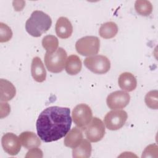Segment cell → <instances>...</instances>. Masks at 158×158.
<instances>
[{
  "label": "cell",
  "instance_id": "277c9868",
  "mask_svg": "<svg viewBox=\"0 0 158 158\" xmlns=\"http://www.w3.org/2000/svg\"><path fill=\"white\" fill-rule=\"evenodd\" d=\"M100 48V40L97 36H86L79 39L75 43L77 52L84 56L90 57L98 54Z\"/></svg>",
  "mask_w": 158,
  "mask_h": 158
},
{
  "label": "cell",
  "instance_id": "3957f363",
  "mask_svg": "<svg viewBox=\"0 0 158 158\" xmlns=\"http://www.w3.org/2000/svg\"><path fill=\"white\" fill-rule=\"evenodd\" d=\"M44 64L48 70L52 73H59L64 70L67 59V54L62 48H59L52 53L46 52Z\"/></svg>",
  "mask_w": 158,
  "mask_h": 158
},
{
  "label": "cell",
  "instance_id": "44dd1931",
  "mask_svg": "<svg viewBox=\"0 0 158 158\" xmlns=\"http://www.w3.org/2000/svg\"><path fill=\"white\" fill-rule=\"evenodd\" d=\"M42 45L47 53H52L58 49L59 41L54 35H47L43 38Z\"/></svg>",
  "mask_w": 158,
  "mask_h": 158
},
{
  "label": "cell",
  "instance_id": "e0dca14e",
  "mask_svg": "<svg viewBox=\"0 0 158 158\" xmlns=\"http://www.w3.org/2000/svg\"><path fill=\"white\" fill-rule=\"evenodd\" d=\"M92 147L87 139H83L81 143L73 148L72 156L74 158H88L91 156Z\"/></svg>",
  "mask_w": 158,
  "mask_h": 158
},
{
  "label": "cell",
  "instance_id": "ba28073f",
  "mask_svg": "<svg viewBox=\"0 0 158 158\" xmlns=\"http://www.w3.org/2000/svg\"><path fill=\"white\" fill-rule=\"evenodd\" d=\"M84 130L86 138L93 143L99 141L103 138L105 135L104 124L98 117L93 118L90 123Z\"/></svg>",
  "mask_w": 158,
  "mask_h": 158
},
{
  "label": "cell",
  "instance_id": "ffe728a7",
  "mask_svg": "<svg viewBox=\"0 0 158 158\" xmlns=\"http://www.w3.org/2000/svg\"><path fill=\"white\" fill-rule=\"evenodd\" d=\"M136 12L142 16H148L152 12V5L146 0H138L135 3Z\"/></svg>",
  "mask_w": 158,
  "mask_h": 158
},
{
  "label": "cell",
  "instance_id": "ac0fdd59",
  "mask_svg": "<svg viewBox=\"0 0 158 158\" xmlns=\"http://www.w3.org/2000/svg\"><path fill=\"white\" fill-rule=\"evenodd\" d=\"M81 61L78 56L72 54L67 57L65 69L69 75H75L78 74L81 71Z\"/></svg>",
  "mask_w": 158,
  "mask_h": 158
},
{
  "label": "cell",
  "instance_id": "5b68a950",
  "mask_svg": "<svg viewBox=\"0 0 158 158\" xmlns=\"http://www.w3.org/2000/svg\"><path fill=\"white\" fill-rule=\"evenodd\" d=\"M85 67L96 74H104L110 69V62L105 56L95 55L86 57L84 60Z\"/></svg>",
  "mask_w": 158,
  "mask_h": 158
},
{
  "label": "cell",
  "instance_id": "4fadbf2b",
  "mask_svg": "<svg viewBox=\"0 0 158 158\" xmlns=\"http://www.w3.org/2000/svg\"><path fill=\"white\" fill-rule=\"evenodd\" d=\"M118 84L123 91L130 92L136 88L137 80L131 73L123 72L118 77Z\"/></svg>",
  "mask_w": 158,
  "mask_h": 158
},
{
  "label": "cell",
  "instance_id": "8fae6325",
  "mask_svg": "<svg viewBox=\"0 0 158 158\" xmlns=\"http://www.w3.org/2000/svg\"><path fill=\"white\" fill-rule=\"evenodd\" d=\"M56 33L58 37L67 39L71 36L73 32V27L70 21L65 17H59L56 23Z\"/></svg>",
  "mask_w": 158,
  "mask_h": 158
},
{
  "label": "cell",
  "instance_id": "cb8c5ba5",
  "mask_svg": "<svg viewBox=\"0 0 158 158\" xmlns=\"http://www.w3.org/2000/svg\"><path fill=\"white\" fill-rule=\"evenodd\" d=\"M157 152V146L156 144H150L147 146L143 152L142 157H153V153Z\"/></svg>",
  "mask_w": 158,
  "mask_h": 158
},
{
  "label": "cell",
  "instance_id": "52a82bcc",
  "mask_svg": "<svg viewBox=\"0 0 158 158\" xmlns=\"http://www.w3.org/2000/svg\"><path fill=\"white\" fill-rule=\"evenodd\" d=\"M128 118L127 113L123 110H113L106 114L104 123L110 130H117L125 123Z\"/></svg>",
  "mask_w": 158,
  "mask_h": 158
},
{
  "label": "cell",
  "instance_id": "7402d4cb",
  "mask_svg": "<svg viewBox=\"0 0 158 158\" xmlns=\"http://www.w3.org/2000/svg\"><path fill=\"white\" fill-rule=\"evenodd\" d=\"M157 90H152L148 92L144 98V101L146 106L152 109H157L158 101H157Z\"/></svg>",
  "mask_w": 158,
  "mask_h": 158
},
{
  "label": "cell",
  "instance_id": "7a4b0ae2",
  "mask_svg": "<svg viewBox=\"0 0 158 158\" xmlns=\"http://www.w3.org/2000/svg\"><path fill=\"white\" fill-rule=\"evenodd\" d=\"M51 17L41 10H35L25 23V29L29 35L34 37H40L51 28Z\"/></svg>",
  "mask_w": 158,
  "mask_h": 158
},
{
  "label": "cell",
  "instance_id": "603a6c76",
  "mask_svg": "<svg viewBox=\"0 0 158 158\" xmlns=\"http://www.w3.org/2000/svg\"><path fill=\"white\" fill-rule=\"evenodd\" d=\"M12 37V31L10 28L6 24L0 23V42L4 43L9 41Z\"/></svg>",
  "mask_w": 158,
  "mask_h": 158
},
{
  "label": "cell",
  "instance_id": "6da1fadb",
  "mask_svg": "<svg viewBox=\"0 0 158 158\" xmlns=\"http://www.w3.org/2000/svg\"><path fill=\"white\" fill-rule=\"evenodd\" d=\"M72 125L70 110L68 107L51 106L43 110L36 120L39 138L46 143L64 137Z\"/></svg>",
  "mask_w": 158,
  "mask_h": 158
},
{
  "label": "cell",
  "instance_id": "9a60e30c",
  "mask_svg": "<svg viewBox=\"0 0 158 158\" xmlns=\"http://www.w3.org/2000/svg\"><path fill=\"white\" fill-rule=\"evenodd\" d=\"M83 140V133L78 127H73L70 130L64 140V145L70 148H74Z\"/></svg>",
  "mask_w": 158,
  "mask_h": 158
},
{
  "label": "cell",
  "instance_id": "2e32d148",
  "mask_svg": "<svg viewBox=\"0 0 158 158\" xmlns=\"http://www.w3.org/2000/svg\"><path fill=\"white\" fill-rule=\"evenodd\" d=\"M15 94V88L11 82L4 79L0 80V99L1 101L11 100Z\"/></svg>",
  "mask_w": 158,
  "mask_h": 158
},
{
  "label": "cell",
  "instance_id": "8992f818",
  "mask_svg": "<svg viewBox=\"0 0 158 158\" xmlns=\"http://www.w3.org/2000/svg\"><path fill=\"white\" fill-rule=\"evenodd\" d=\"M72 119L74 123L80 128H84L90 123L93 118L90 107L85 104L77 105L72 111Z\"/></svg>",
  "mask_w": 158,
  "mask_h": 158
},
{
  "label": "cell",
  "instance_id": "5bb4252c",
  "mask_svg": "<svg viewBox=\"0 0 158 158\" xmlns=\"http://www.w3.org/2000/svg\"><path fill=\"white\" fill-rule=\"evenodd\" d=\"M22 145L26 149H31L41 145V141L37 135L31 131H23L19 135Z\"/></svg>",
  "mask_w": 158,
  "mask_h": 158
},
{
  "label": "cell",
  "instance_id": "9c48e42d",
  "mask_svg": "<svg viewBox=\"0 0 158 158\" xmlns=\"http://www.w3.org/2000/svg\"><path fill=\"white\" fill-rule=\"evenodd\" d=\"M130 96L124 91H116L109 94L106 99L107 105L112 110L125 107L130 102Z\"/></svg>",
  "mask_w": 158,
  "mask_h": 158
},
{
  "label": "cell",
  "instance_id": "7c38bea8",
  "mask_svg": "<svg viewBox=\"0 0 158 158\" xmlns=\"http://www.w3.org/2000/svg\"><path fill=\"white\" fill-rule=\"evenodd\" d=\"M31 73L33 79L37 82H43L46 78V71L41 59L35 57L31 65Z\"/></svg>",
  "mask_w": 158,
  "mask_h": 158
},
{
  "label": "cell",
  "instance_id": "d6986e66",
  "mask_svg": "<svg viewBox=\"0 0 158 158\" xmlns=\"http://www.w3.org/2000/svg\"><path fill=\"white\" fill-rule=\"evenodd\" d=\"M118 32V27L114 22H108L102 23L99 30L101 37L104 39H110L115 36Z\"/></svg>",
  "mask_w": 158,
  "mask_h": 158
},
{
  "label": "cell",
  "instance_id": "30bf717a",
  "mask_svg": "<svg viewBox=\"0 0 158 158\" xmlns=\"http://www.w3.org/2000/svg\"><path fill=\"white\" fill-rule=\"evenodd\" d=\"M4 151L10 156L17 155L20 151L21 143L16 135L12 133H5L1 139Z\"/></svg>",
  "mask_w": 158,
  "mask_h": 158
}]
</instances>
